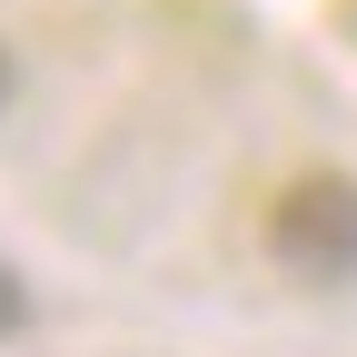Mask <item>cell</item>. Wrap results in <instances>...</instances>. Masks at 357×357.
Returning a JSON list of instances; mask_svg holds the SVG:
<instances>
[{"label":"cell","mask_w":357,"mask_h":357,"mask_svg":"<svg viewBox=\"0 0 357 357\" xmlns=\"http://www.w3.org/2000/svg\"><path fill=\"white\" fill-rule=\"evenodd\" d=\"M268 258L307 288H347L357 278V178L307 169L268 199Z\"/></svg>","instance_id":"1"},{"label":"cell","mask_w":357,"mask_h":357,"mask_svg":"<svg viewBox=\"0 0 357 357\" xmlns=\"http://www.w3.org/2000/svg\"><path fill=\"white\" fill-rule=\"evenodd\" d=\"M10 328H20V278L0 268V337H10Z\"/></svg>","instance_id":"2"},{"label":"cell","mask_w":357,"mask_h":357,"mask_svg":"<svg viewBox=\"0 0 357 357\" xmlns=\"http://www.w3.org/2000/svg\"><path fill=\"white\" fill-rule=\"evenodd\" d=\"M0 109H10V50H0Z\"/></svg>","instance_id":"3"}]
</instances>
